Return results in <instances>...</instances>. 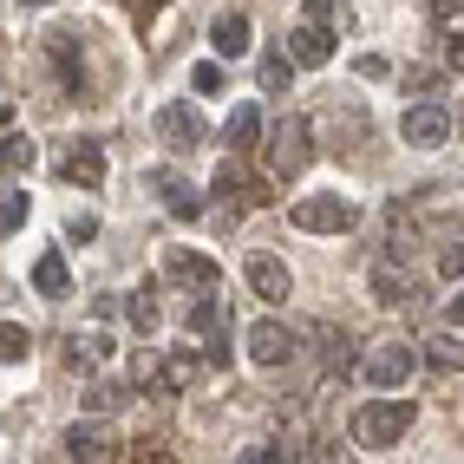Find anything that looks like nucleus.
Returning <instances> with one entry per match:
<instances>
[{
  "label": "nucleus",
  "mask_w": 464,
  "mask_h": 464,
  "mask_svg": "<svg viewBox=\"0 0 464 464\" xmlns=\"http://www.w3.org/2000/svg\"><path fill=\"white\" fill-rule=\"evenodd\" d=\"M406 425H412V399H373V406H360L353 439H360L366 451H386V445L406 439Z\"/></svg>",
  "instance_id": "obj_1"
},
{
  "label": "nucleus",
  "mask_w": 464,
  "mask_h": 464,
  "mask_svg": "<svg viewBox=\"0 0 464 464\" xmlns=\"http://www.w3.org/2000/svg\"><path fill=\"white\" fill-rule=\"evenodd\" d=\"M295 229H314V236L353 229V203H347V197H301V203H295Z\"/></svg>",
  "instance_id": "obj_2"
},
{
  "label": "nucleus",
  "mask_w": 464,
  "mask_h": 464,
  "mask_svg": "<svg viewBox=\"0 0 464 464\" xmlns=\"http://www.w3.org/2000/svg\"><path fill=\"white\" fill-rule=\"evenodd\" d=\"M307 158H314V144H307V125H301V118H288V125L275 131V144H268V170H275V177H301Z\"/></svg>",
  "instance_id": "obj_3"
},
{
  "label": "nucleus",
  "mask_w": 464,
  "mask_h": 464,
  "mask_svg": "<svg viewBox=\"0 0 464 464\" xmlns=\"http://www.w3.org/2000/svg\"><path fill=\"white\" fill-rule=\"evenodd\" d=\"M412 347H406V340H386V347H373V353H366V380H373V386H406L412 380Z\"/></svg>",
  "instance_id": "obj_4"
},
{
  "label": "nucleus",
  "mask_w": 464,
  "mask_h": 464,
  "mask_svg": "<svg viewBox=\"0 0 464 464\" xmlns=\"http://www.w3.org/2000/svg\"><path fill=\"white\" fill-rule=\"evenodd\" d=\"M399 138L419 144V150H439V144L451 138V118H445L439 105H412L406 118H399Z\"/></svg>",
  "instance_id": "obj_5"
},
{
  "label": "nucleus",
  "mask_w": 464,
  "mask_h": 464,
  "mask_svg": "<svg viewBox=\"0 0 464 464\" xmlns=\"http://www.w3.org/2000/svg\"><path fill=\"white\" fill-rule=\"evenodd\" d=\"M164 275H170L177 288H197L203 295V288H216V275H223V268H216L209 256H197V249H170L164 256Z\"/></svg>",
  "instance_id": "obj_6"
},
{
  "label": "nucleus",
  "mask_w": 464,
  "mask_h": 464,
  "mask_svg": "<svg viewBox=\"0 0 464 464\" xmlns=\"http://www.w3.org/2000/svg\"><path fill=\"white\" fill-rule=\"evenodd\" d=\"M295 347H301V340H295L288 327H275V321L249 327V353H256V366H288V360H295Z\"/></svg>",
  "instance_id": "obj_7"
},
{
  "label": "nucleus",
  "mask_w": 464,
  "mask_h": 464,
  "mask_svg": "<svg viewBox=\"0 0 464 464\" xmlns=\"http://www.w3.org/2000/svg\"><path fill=\"white\" fill-rule=\"evenodd\" d=\"M66 177L79 183V190H99V183H105V150H99V138H79V144L66 150Z\"/></svg>",
  "instance_id": "obj_8"
},
{
  "label": "nucleus",
  "mask_w": 464,
  "mask_h": 464,
  "mask_svg": "<svg viewBox=\"0 0 464 464\" xmlns=\"http://www.w3.org/2000/svg\"><path fill=\"white\" fill-rule=\"evenodd\" d=\"M288 59H295V66H327V59H334V40H327V26H314V20H307V26H295V40H288Z\"/></svg>",
  "instance_id": "obj_9"
},
{
  "label": "nucleus",
  "mask_w": 464,
  "mask_h": 464,
  "mask_svg": "<svg viewBox=\"0 0 464 464\" xmlns=\"http://www.w3.org/2000/svg\"><path fill=\"white\" fill-rule=\"evenodd\" d=\"M242 275H249V288H256L262 301H288V268L275 262V256H249V268H242Z\"/></svg>",
  "instance_id": "obj_10"
},
{
  "label": "nucleus",
  "mask_w": 464,
  "mask_h": 464,
  "mask_svg": "<svg viewBox=\"0 0 464 464\" xmlns=\"http://www.w3.org/2000/svg\"><path fill=\"white\" fill-rule=\"evenodd\" d=\"M209 40H216V53H223V59H242V53H249V20H242V14H216Z\"/></svg>",
  "instance_id": "obj_11"
},
{
  "label": "nucleus",
  "mask_w": 464,
  "mask_h": 464,
  "mask_svg": "<svg viewBox=\"0 0 464 464\" xmlns=\"http://www.w3.org/2000/svg\"><path fill=\"white\" fill-rule=\"evenodd\" d=\"M158 131H164V144H177V150H190V144H197V111H190V105H164V118H158Z\"/></svg>",
  "instance_id": "obj_12"
},
{
  "label": "nucleus",
  "mask_w": 464,
  "mask_h": 464,
  "mask_svg": "<svg viewBox=\"0 0 464 464\" xmlns=\"http://www.w3.org/2000/svg\"><path fill=\"white\" fill-rule=\"evenodd\" d=\"M373 295L392 301V307L412 301V275H406V262H380V268H373Z\"/></svg>",
  "instance_id": "obj_13"
},
{
  "label": "nucleus",
  "mask_w": 464,
  "mask_h": 464,
  "mask_svg": "<svg viewBox=\"0 0 464 464\" xmlns=\"http://www.w3.org/2000/svg\"><path fill=\"white\" fill-rule=\"evenodd\" d=\"M158 321H164V301H158V288H150V282H138V288H131V327H138V334H158Z\"/></svg>",
  "instance_id": "obj_14"
},
{
  "label": "nucleus",
  "mask_w": 464,
  "mask_h": 464,
  "mask_svg": "<svg viewBox=\"0 0 464 464\" xmlns=\"http://www.w3.org/2000/svg\"><path fill=\"white\" fill-rule=\"evenodd\" d=\"M256 131H262V111H256V105H236V111H229V125H223L229 150H249V144H256Z\"/></svg>",
  "instance_id": "obj_15"
},
{
  "label": "nucleus",
  "mask_w": 464,
  "mask_h": 464,
  "mask_svg": "<svg viewBox=\"0 0 464 464\" xmlns=\"http://www.w3.org/2000/svg\"><path fill=\"white\" fill-rule=\"evenodd\" d=\"M34 288L40 295H66V256H59V249L34 262Z\"/></svg>",
  "instance_id": "obj_16"
},
{
  "label": "nucleus",
  "mask_w": 464,
  "mask_h": 464,
  "mask_svg": "<svg viewBox=\"0 0 464 464\" xmlns=\"http://www.w3.org/2000/svg\"><path fill=\"white\" fill-rule=\"evenodd\" d=\"M66 451L72 458H111V439H105V431H92V425H79V431H66Z\"/></svg>",
  "instance_id": "obj_17"
},
{
  "label": "nucleus",
  "mask_w": 464,
  "mask_h": 464,
  "mask_svg": "<svg viewBox=\"0 0 464 464\" xmlns=\"http://www.w3.org/2000/svg\"><path fill=\"white\" fill-rule=\"evenodd\" d=\"M26 347H34V340H26V327H0V366L26 360Z\"/></svg>",
  "instance_id": "obj_18"
},
{
  "label": "nucleus",
  "mask_w": 464,
  "mask_h": 464,
  "mask_svg": "<svg viewBox=\"0 0 464 464\" xmlns=\"http://www.w3.org/2000/svg\"><path fill=\"white\" fill-rule=\"evenodd\" d=\"M158 183H164V203L177 216H197V190H190V183H170V177H158Z\"/></svg>",
  "instance_id": "obj_19"
},
{
  "label": "nucleus",
  "mask_w": 464,
  "mask_h": 464,
  "mask_svg": "<svg viewBox=\"0 0 464 464\" xmlns=\"http://www.w3.org/2000/svg\"><path fill=\"white\" fill-rule=\"evenodd\" d=\"M288 79H295V59H282V53H275V59H262V85H268V92H282Z\"/></svg>",
  "instance_id": "obj_20"
},
{
  "label": "nucleus",
  "mask_w": 464,
  "mask_h": 464,
  "mask_svg": "<svg viewBox=\"0 0 464 464\" xmlns=\"http://www.w3.org/2000/svg\"><path fill=\"white\" fill-rule=\"evenodd\" d=\"M190 85L203 92V99H216V92H223V66H209V59H203V66L190 72Z\"/></svg>",
  "instance_id": "obj_21"
},
{
  "label": "nucleus",
  "mask_w": 464,
  "mask_h": 464,
  "mask_svg": "<svg viewBox=\"0 0 464 464\" xmlns=\"http://www.w3.org/2000/svg\"><path fill=\"white\" fill-rule=\"evenodd\" d=\"M20 216H26V197H7V203H0V236L20 229Z\"/></svg>",
  "instance_id": "obj_22"
},
{
  "label": "nucleus",
  "mask_w": 464,
  "mask_h": 464,
  "mask_svg": "<svg viewBox=\"0 0 464 464\" xmlns=\"http://www.w3.org/2000/svg\"><path fill=\"white\" fill-rule=\"evenodd\" d=\"M118 399H125V392H118V386H92V399H85V406H92V412H111V406H118Z\"/></svg>",
  "instance_id": "obj_23"
},
{
  "label": "nucleus",
  "mask_w": 464,
  "mask_h": 464,
  "mask_svg": "<svg viewBox=\"0 0 464 464\" xmlns=\"http://www.w3.org/2000/svg\"><path fill=\"white\" fill-rule=\"evenodd\" d=\"M439 275H451V282H458V275H464V242H451V249L439 256Z\"/></svg>",
  "instance_id": "obj_24"
},
{
  "label": "nucleus",
  "mask_w": 464,
  "mask_h": 464,
  "mask_svg": "<svg viewBox=\"0 0 464 464\" xmlns=\"http://www.w3.org/2000/svg\"><path fill=\"white\" fill-rule=\"evenodd\" d=\"M445 59H451V66L464 72V34H451V46H445Z\"/></svg>",
  "instance_id": "obj_25"
},
{
  "label": "nucleus",
  "mask_w": 464,
  "mask_h": 464,
  "mask_svg": "<svg viewBox=\"0 0 464 464\" xmlns=\"http://www.w3.org/2000/svg\"><path fill=\"white\" fill-rule=\"evenodd\" d=\"M445 321H451V327H464V295H451V307H445Z\"/></svg>",
  "instance_id": "obj_26"
},
{
  "label": "nucleus",
  "mask_w": 464,
  "mask_h": 464,
  "mask_svg": "<svg viewBox=\"0 0 464 464\" xmlns=\"http://www.w3.org/2000/svg\"><path fill=\"white\" fill-rule=\"evenodd\" d=\"M131 7H138V20H150V14H158V7H164V0H131Z\"/></svg>",
  "instance_id": "obj_27"
},
{
  "label": "nucleus",
  "mask_w": 464,
  "mask_h": 464,
  "mask_svg": "<svg viewBox=\"0 0 464 464\" xmlns=\"http://www.w3.org/2000/svg\"><path fill=\"white\" fill-rule=\"evenodd\" d=\"M307 14H314V20H327V14H334V0H307Z\"/></svg>",
  "instance_id": "obj_28"
}]
</instances>
